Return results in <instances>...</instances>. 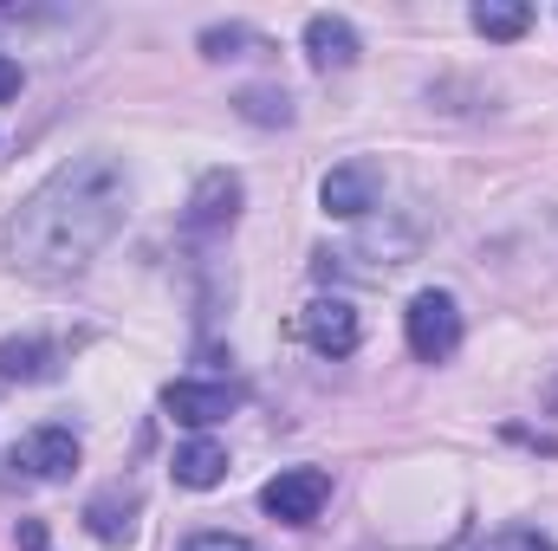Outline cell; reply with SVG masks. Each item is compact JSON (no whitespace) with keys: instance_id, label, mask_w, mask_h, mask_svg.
<instances>
[{"instance_id":"5b68a950","label":"cell","mask_w":558,"mask_h":551,"mask_svg":"<svg viewBox=\"0 0 558 551\" xmlns=\"http://www.w3.org/2000/svg\"><path fill=\"white\" fill-rule=\"evenodd\" d=\"M241 221V175L234 169H208L202 182H195V195H189V208H182V228L189 234H228Z\"/></svg>"},{"instance_id":"e0dca14e","label":"cell","mask_w":558,"mask_h":551,"mask_svg":"<svg viewBox=\"0 0 558 551\" xmlns=\"http://www.w3.org/2000/svg\"><path fill=\"white\" fill-rule=\"evenodd\" d=\"M182 551H260L254 539H241V532H195Z\"/></svg>"},{"instance_id":"30bf717a","label":"cell","mask_w":558,"mask_h":551,"mask_svg":"<svg viewBox=\"0 0 558 551\" xmlns=\"http://www.w3.org/2000/svg\"><path fill=\"white\" fill-rule=\"evenodd\" d=\"M85 526H92V539H105V546H124L131 532H137V487H105V493H92V506H85Z\"/></svg>"},{"instance_id":"7c38bea8","label":"cell","mask_w":558,"mask_h":551,"mask_svg":"<svg viewBox=\"0 0 558 551\" xmlns=\"http://www.w3.org/2000/svg\"><path fill=\"white\" fill-rule=\"evenodd\" d=\"M52 370H59L52 338H7L0 344V383H46Z\"/></svg>"},{"instance_id":"d6986e66","label":"cell","mask_w":558,"mask_h":551,"mask_svg":"<svg viewBox=\"0 0 558 551\" xmlns=\"http://www.w3.org/2000/svg\"><path fill=\"white\" fill-rule=\"evenodd\" d=\"M20 546H26V551H46V526H39V519H20Z\"/></svg>"},{"instance_id":"4fadbf2b","label":"cell","mask_w":558,"mask_h":551,"mask_svg":"<svg viewBox=\"0 0 558 551\" xmlns=\"http://www.w3.org/2000/svg\"><path fill=\"white\" fill-rule=\"evenodd\" d=\"M533 26V7H513V0H481L474 7V33H487V39H520Z\"/></svg>"},{"instance_id":"2e32d148","label":"cell","mask_w":558,"mask_h":551,"mask_svg":"<svg viewBox=\"0 0 558 551\" xmlns=\"http://www.w3.org/2000/svg\"><path fill=\"white\" fill-rule=\"evenodd\" d=\"M468 551H558V546L546 539V532H520V526H513V532H487V539H474Z\"/></svg>"},{"instance_id":"8992f818","label":"cell","mask_w":558,"mask_h":551,"mask_svg":"<svg viewBox=\"0 0 558 551\" xmlns=\"http://www.w3.org/2000/svg\"><path fill=\"white\" fill-rule=\"evenodd\" d=\"M299 338L318 351V357H351L357 351V311L344 305V298H312L305 311H299Z\"/></svg>"},{"instance_id":"5bb4252c","label":"cell","mask_w":558,"mask_h":551,"mask_svg":"<svg viewBox=\"0 0 558 551\" xmlns=\"http://www.w3.org/2000/svg\"><path fill=\"white\" fill-rule=\"evenodd\" d=\"M241 46L267 52V39H260L254 26H208V33H202V52H208V59H247Z\"/></svg>"},{"instance_id":"277c9868","label":"cell","mask_w":558,"mask_h":551,"mask_svg":"<svg viewBox=\"0 0 558 551\" xmlns=\"http://www.w3.org/2000/svg\"><path fill=\"white\" fill-rule=\"evenodd\" d=\"M325 500H331V474L325 467H286V474H274L260 487V506L279 526H312L325 513Z\"/></svg>"},{"instance_id":"52a82bcc","label":"cell","mask_w":558,"mask_h":551,"mask_svg":"<svg viewBox=\"0 0 558 551\" xmlns=\"http://www.w3.org/2000/svg\"><path fill=\"white\" fill-rule=\"evenodd\" d=\"M162 409L175 415L182 428H215V421H228V415L241 409V390L234 383H169L162 390Z\"/></svg>"},{"instance_id":"9c48e42d","label":"cell","mask_w":558,"mask_h":551,"mask_svg":"<svg viewBox=\"0 0 558 551\" xmlns=\"http://www.w3.org/2000/svg\"><path fill=\"white\" fill-rule=\"evenodd\" d=\"M305 59H312L318 72L357 65V26H351L344 13H312V20H305Z\"/></svg>"},{"instance_id":"7a4b0ae2","label":"cell","mask_w":558,"mask_h":551,"mask_svg":"<svg viewBox=\"0 0 558 551\" xmlns=\"http://www.w3.org/2000/svg\"><path fill=\"white\" fill-rule=\"evenodd\" d=\"M403 331H410V351L422 364H448L461 351V305L448 292H416L403 311Z\"/></svg>"},{"instance_id":"6da1fadb","label":"cell","mask_w":558,"mask_h":551,"mask_svg":"<svg viewBox=\"0 0 558 551\" xmlns=\"http://www.w3.org/2000/svg\"><path fill=\"white\" fill-rule=\"evenodd\" d=\"M124 201H131V175L118 156L85 149L72 162H59L7 221V260L26 279H72L85 273L111 234L124 228Z\"/></svg>"},{"instance_id":"ac0fdd59","label":"cell","mask_w":558,"mask_h":551,"mask_svg":"<svg viewBox=\"0 0 558 551\" xmlns=\"http://www.w3.org/2000/svg\"><path fill=\"white\" fill-rule=\"evenodd\" d=\"M20 85H26V78H20V59H7V52H0V105H13V98H20Z\"/></svg>"},{"instance_id":"ba28073f","label":"cell","mask_w":558,"mask_h":551,"mask_svg":"<svg viewBox=\"0 0 558 551\" xmlns=\"http://www.w3.org/2000/svg\"><path fill=\"white\" fill-rule=\"evenodd\" d=\"M377 169L371 162H344V169H331L325 182H318V201H325V215H338V221H364L371 208H377Z\"/></svg>"},{"instance_id":"9a60e30c","label":"cell","mask_w":558,"mask_h":551,"mask_svg":"<svg viewBox=\"0 0 558 551\" xmlns=\"http://www.w3.org/2000/svg\"><path fill=\"white\" fill-rule=\"evenodd\" d=\"M234 105H241V118H254V124H292V98H286V91H241Z\"/></svg>"},{"instance_id":"8fae6325","label":"cell","mask_w":558,"mask_h":551,"mask_svg":"<svg viewBox=\"0 0 558 551\" xmlns=\"http://www.w3.org/2000/svg\"><path fill=\"white\" fill-rule=\"evenodd\" d=\"M221 480H228V448H221L215 434H195V441L175 448V487L208 493V487H221Z\"/></svg>"},{"instance_id":"3957f363","label":"cell","mask_w":558,"mask_h":551,"mask_svg":"<svg viewBox=\"0 0 558 551\" xmlns=\"http://www.w3.org/2000/svg\"><path fill=\"white\" fill-rule=\"evenodd\" d=\"M72 467H78V434H72V428H33V434H20V441L7 448V474H13V480L52 487V480H65Z\"/></svg>"}]
</instances>
